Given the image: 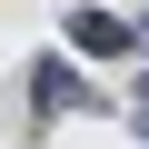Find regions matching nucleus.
Masks as SVG:
<instances>
[{
	"instance_id": "obj_4",
	"label": "nucleus",
	"mask_w": 149,
	"mask_h": 149,
	"mask_svg": "<svg viewBox=\"0 0 149 149\" xmlns=\"http://www.w3.org/2000/svg\"><path fill=\"white\" fill-rule=\"evenodd\" d=\"M139 100H149V60H139Z\"/></svg>"
},
{
	"instance_id": "obj_3",
	"label": "nucleus",
	"mask_w": 149,
	"mask_h": 149,
	"mask_svg": "<svg viewBox=\"0 0 149 149\" xmlns=\"http://www.w3.org/2000/svg\"><path fill=\"white\" fill-rule=\"evenodd\" d=\"M129 139H139V149H149V100H139V109H129Z\"/></svg>"
},
{
	"instance_id": "obj_2",
	"label": "nucleus",
	"mask_w": 149,
	"mask_h": 149,
	"mask_svg": "<svg viewBox=\"0 0 149 149\" xmlns=\"http://www.w3.org/2000/svg\"><path fill=\"white\" fill-rule=\"evenodd\" d=\"M70 50L80 60H149V40H139V20H119V10H70Z\"/></svg>"
},
{
	"instance_id": "obj_1",
	"label": "nucleus",
	"mask_w": 149,
	"mask_h": 149,
	"mask_svg": "<svg viewBox=\"0 0 149 149\" xmlns=\"http://www.w3.org/2000/svg\"><path fill=\"white\" fill-rule=\"evenodd\" d=\"M20 90H30V129H60V119H80V109L100 100V90H90V70H80V50H40Z\"/></svg>"
}]
</instances>
